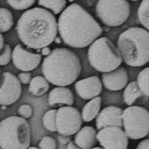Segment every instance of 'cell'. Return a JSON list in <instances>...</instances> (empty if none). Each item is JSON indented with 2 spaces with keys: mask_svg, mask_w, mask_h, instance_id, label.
Listing matches in <instances>:
<instances>
[{
  "mask_svg": "<svg viewBox=\"0 0 149 149\" xmlns=\"http://www.w3.org/2000/svg\"><path fill=\"white\" fill-rule=\"evenodd\" d=\"M60 37L65 44L83 49L102 34V28L93 16L78 4L73 3L61 13L58 21Z\"/></svg>",
  "mask_w": 149,
  "mask_h": 149,
  "instance_id": "obj_1",
  "label": "cell"
},
{
  "mask_svg": "<svg viewBox=\"0 0 149 149\" xmlns=\"http://www.w3.org/2000/svg\"><path fill=\"white\" fill-rule=\"evenodd\" d=\"M17 31L21 42L31 49H41L54 41L58 33L54 14L42 8L28 9L20 16Z\"/></svg>",
  "mask_w": 149,
  "mask_h": 149,
  "instance_id": "obj_2",
  "label": "cell"
},
{
  "mask_svg": "<svg viewBox=\"0 0 149 149\" xmlns=\"http://www.w3.org/2000/svg\"><path fill=\"white\" fill-rule=\"evenodd\" d=\"M81 72L79 57L67 48H55L43 59L42 73L49 83L67 86L74 83Z\"/></svg>",
  "mask_w": 149,
  "mask_h": 149,
  "instance_id": "obj_3",
  "label": "cell"
},
{
  "mask_svg": "<svg viewBox=\"0 0 149 149\" xmlns=\"http://www.w3.org/2000/svg\"><path fill=\"white\" fill-rule=\"evenodd\" d=\"M117 46L122 61L129 66L139 67L149 62V31L131 27L119 36Z\"/></svg>",
  "mask_w": 149,
  "mask_h": 149,
  "instance_id": "obj_4",
  "label": "cell"
},
{
  "mask_svg": "<svg viewBox=\"0 0 149 149\" xmlns=\"http://www.w3.org/2000/svg\"><path fill=\"white\" fill-rule=\"evenodd\" d=\"M31 127L22 116H10L0 122V148H29Z\"/></svg>",
  "mask_w": 149,
  "mask_h": 149,
  "instance_id": "obj_5",
  "label": "cell"
},
{
  "mask_svg": "<svg viewBox=\"0 0 149 149\" xmlns=\"http://www.w3.org/2000/svg\"><path fill=\"white\" fill-rule=\"evenodd\" d=\"M89 62L100 72L112 71L121 66L122 58L118 46L107 37H98L88 49Z\"/></svg>",
  "mask_w": 149,
  "mask_h": 149,
  "instance_id": "obj_6",
  "label": "cell"
},
{
  "mask_svg": "<svg viewBox=\"0 0 149 149\" xmlns=\"http://www.w3.org/2000/svg\"><path fill=\"white\" fill-rule=\"evenodd\" d=\"M130 6L127 0H98L95 6L98 18L109 27H118L127 21Z\"/></svg>",
  "mask_w": 149,
  "mask_h": 149,
  "instance_id": "obj_7",
  "label": "cell"
},
{
  "mask_svg": "<svg viewBox=\"0 0 149 149\" xmlns=\"http://www.w3.org/2000/svg\"><path fill=\"white\" fill-rule=\"evenodd\" d=\"M122 124L128 139H142L149 134V112L144 107L130 105L122 111Z\"/></svg>",
  "mask_w": 149,
  "mask_h": 149,
  "instance_id": "obj_8",
  "label": "cell"
},
{
  "mask_svg": "<svg viewBox=\"0 0 149 149\" xmlns=\"http://www.w3.org/2000/svg\"><path fill=\"white\" fill-rule=\"evenodd\" d=\"M81 114L72 106L61 107L56 112V128L59 134L72 136L82 126Z\"/></svg>",
  "mask_w": 149,
  "mask_h": 149,
  "instance_id": "obj_9",
  "label": "cell"
},
{
  "mask_svg": "<svg viewBox=\"0 0 149 149\" xmlns=\"http://www.w3.org/2000/svg\"><path fill=\"white\" fill-rule=\"evenodd\" d=\"M22 86L18 78L9 72L0 75V105L9 106L19 99Z\"/></svg>",
  "mask_w": 149,
  "mask_h": 149,
  "instance_id": "obj_10",
  "label": "cell"
},
{
  "mask_svg": "<svg viewBox=\"0 0 149 149\" xmlns=\"http://www.w3.org/2000/svg\"><path fill=\"white\" fill-rule=\"evenodd\" d=\"M96 137L103 148L126 149L128 146V137L120 127L110 126L100 129L96 134Z\"/></svg>",
  "mask_w": 149,
  "mask_h": 149,
  "instance_id": "obj_11",
  "label": "cell"
},
{
  "mask_svg": "<svg viewBox=\"0 0 149 149\" xmlns=\"http://www.w3.org/2000/svg\"><path fill=\"white\" fill-rule=\"evenodd\" d=\"M42 61V54L26 49L19 43L12 51L13 64L17 70L22 72H30L35 70Z\"/></svg>",
  "mask_w": 149,
  "mask_h": 149,
  "instance_id": "obj_12",
  "label": "cell"
},
{
  "mask_svg": "<svg viewBox=\"0 0 149 149\" xmlns=\"http://www.w3.org/2000/svg\"><path fill=\"white\" fill-rule=\"evenodd\" d=\"M77 94L84 100H90L98 96L102 91V84L98 76H92L74 84Z\"/></svg>",
  "mask_w": 149,
  "mask_h": 149,
  "instance_id": "obj_13",
  "label": "cell"
},
{
  "mask_svg": "<svg viewBox=\"0 0 149 149\" xmlns=\"http://www.w3.org/2000/svg\"><path fill=\"white\" fill-rule=\"evenodd\" d=\"M128 79L127 70L120 66L114 70L103 72L102 75L104 86L110 91H117L125 88L128 83Z\"/></svg>",
  "mask_w": 149,
  "mask_h": 149,
  "instance_id": "obj_14",
  "label": "cell"
},
{
  "mask_svg": "<svg viewBox=\"0 0 149 149\" xmlns=\"http://www.w3.org/2000/svg\"><path fill=\"white\" fill-rule=\"evenodd\" d=\"M122 111L120 107L110 106L104 108L96 116L95 125L98 130L110 126L123 127Z\"/></svg>",
  "mask_w": 149,
  "mask_h": 149,
  "instance_id": "obj_15",
  "label": "cell"
},
{
  "mask_svg": "<svg viewBox=\"0 0 149 149\" xmlns=\"http://www.w3.org/2000/svg\"><path fill=\"white\" fill-rule=\"evenodd\" d=\"M74 102V97L70 88L66 86H58L49 94V104L51 107L59 106H72Z\"/></svg>",
  "mask_w": 149,
  "mask_h": 149,
  "instance_id": "obj_16",
  "label": "cell"
},
{
  "mask_svg": "<svg viewBox=\"0 0 149 149\" xmlns=\"http://www.w3.org/2000/svg\"><path fill=\"white\" fill-rule=\"evenodd\" d=\"M96 134L95 128L91 126H84L75 134L74 142L79 148H93L98 142Z\"/></svg>",
  "mask_w": 149,
  "mask_h": 149,
  "instance_id": "obj_17",
  "label": "cell"
},
{
  "mask_svg": "<svg viewBox=\"0 0 149 149\" xmlns=\"http://www.w3.org/2000/svg\"><path fill=\"white\" fill-rule=\"evenodd\" d=\"M102 98L99 96L90 99L89 102L84 105L82 109L81 117L82 120L84 122H90L96 118L101 109Z\"/></svg>",
  "mask_w": 149,
  "mask_h": 149,
  "instance_id": "obj_18",
  "label": "cell"
},
{
  "mask_svg": "<svg viewBox=\"0 0 149 149\" xmlns=\"http://www.w3.org/2000/svg\"><path fill=\"white\" fill-rule=\"evenodd\" d=\"M49 90V81L46 78L41 75H37L31 78L29 83V91L34 96H40L47 93Z\"/></svg>",
  "mask_w": 149,
  "mask_h": 149,
  "instance_id": "obj_19",
  "label": "cell"
},
{
  "mask_svg": "<svg viewBox=\"0 0 149 149\" xmlns=\"http://www.w3.org/2000/svg\"><path fill=\"white\" fill-rule=\"evenodd\" d=\"M123 93L124 102L127 106L132 105L137 98L142 95V93L138 85L137 81H132L127 84Z\"/></svg>",
  "mask_w": 149,
  "mask_h": 149,
  "instance_id": "obj_20",
  "label": "cell"
},
{
  "mask_svg": "<svg viewBox=\"0 0 149 149\" xmlns=\"http://www.w3.org/2000/svg\"><path fill=\"white\" fill-rule=\"evenodd\" d=\"M38 5L57 15L66 8V0H38Z\"/></svg>",
  "mask_w": 149,
  "mask_h": 149,
  "instance_id": "obj_21",
  "label": "cell"
},
{
  "mask_svg": "<svg viewBox=\"0 0 149 149\" xmlns=\"http://www.w3.org/2000/svg\"><path fill=\"white\" fill-rule=\"evenodd\" d=\"M13 25L14 17L11 12L5 8H0V32H7Z\"/></svg>",
  "mask_w": 149,
  "mask_h": 149,
  "instance_id": "obj_22",
  "label": "cell"
},
{
  "mask_svg": "<svg viewBox=\"0 0 149 149\" xmlns=\"http://www.w3.org/2000/svg\"><path fill=\"white\" fill-rule=\"evenodd\" d=\"M137 17L141 25L149 31V0H142L138 8Z\"/></svg>",
  "mask_w": 149,
  "mask_h": 149,
  "instance_id": "obj_23",
  "label": "cell"
},
{
  "mask_svg": "<svg viewBox=\"0 0 149 149\" xmlns=\"http://www.w3.org/2000/svg\"><path fill=\"white\" fill-rule=\"evenodd\" d=\"M136 81L142 94L149 97V66L143 69L139 73Z\"/></svg>",
  "mask_w": 149,
  "mask_h": 149,
  "instance_id": "obj_24",
  "label": "cell"
},
{
  "mask_svg": "<svg viewBox=\"0 0 149 149\" xmlns=\"http://www.w3.org/2000/svg\"><path fill=\"white\" fill-rule=\"evenodd\" d=\"M56 110H50L47 111L42 117L43 127L49 131L55 132L56 128Z\"/></svg>",
  "mask_w": 149,
  "mask_h": 149,
  "instance_id": "obj_25",
  "label": "cell"
},
{
  "mask_svg": "<svg viewBox=\"0 0 149 149\" xmlns=\"http://www.w3.org/2000/svg\"><path fill=\"white\" fill-rule=\"evenodd\" d=\"M36 0H6L12 8L17 10H27L34 4Z\"/></svg>",
  "mask_w": 149,
  "mask_h": 149,
  "instance_id": "obj_26",
  "label": "cell"
},
{
  "mask_svg": "<svg viewBox=\"0 0 149 149\" xmlns=\"http://www.w3.org/2000/svg\"><path fill=\"white\" fill-rule=\"evenodd\" d=\"M12 59V50L9 45L5 44L0 50V66L8 64Z\"/></svg>",
  "mask_w": 149,
  "mask_h": 149,
  "instance_id": "obj_27",
  "label": "cell"
},
{
  "mask_svg": "<svg viewBox=\"0 0 149 149\" xmlns=\"http://www.w3.org/2000/svg\"><path fill=\"white\" fill-rule=\"evenodd\" d=\"M38 148L42 149H54L57 148L56 140L51 136L42 138L38 145Z\"/></svg>",
  "mask_w": 149,
  "mask_h": 149,
  "instance_id": "obj_28",
  "label": "cell"
},
{
  "mask_svg": "<svg viewBox=\"0 0 149 149\" xmlns=\"http://www.w3.org/2000/svg\"><path fill=\"white\" fill-rule=\"evenodd\" d=\"M18 114L25 119H29L33 115V109L29 104H22L18 108Z\"/></svg>",
  "mask_w": 149,
  "mask_h": 149,
  "instance_id": "obj_29",
  "label": "cell"
},
{
  "mask_svg": "<svg viewBox=\"0 0 149 149\" xmlns=\"http://www.w3.org/2000/svg\"><path fill=\"white\" fill-rule=\"evenodd\" d=\"M18 79L22 84H28L31 80V74L29 72H23L18 74Z\"/></svg>",
  "mask_w": 149,
  "mask_h": 149,
  "instance_id": "obj_30",
  "label": "cell"
},
{
  "mask_svg": "<svg viewBox=\"0 0 149 149\" xmlns=\"http://www.w3.org/2000/svg\"><path fill=\"white\" fill-rule=\"evenodd\" d=\"M58 140L61 145H67L71 141V138H70V136L60 134L58 136Z\"/></svg>",
  "mask_w": 149,
  "mask_h": 149,
  "instance_id": "obj_31",
  "label": "cell"
},
{
  "mask_svg": "<svg viewBox=\"0 0 149 149\" xmlns=\"http://www.w3.org/2000/svg\"><path fill=\"white\" fill-rule=\"evenodd\" d=\"M136 148L138 149H146L149 148V139H146L142 140L138 144Z\"/></svg>",
  "mask_w": 149,
  "mask_h": 149,
  "instance_id": "obj_32",
  "label": "cell"
},
{
  "mask_svg": "<svg viewBox=\"0 0 149 149\" xmlns=\"http://www.w3.org/2000/svg\"><path fill=\"white\" fill-rule=\"evenodd\" d=\"M41 50V54L43 56H48L50 53H51V49L49 46H45V47L42 48Z\"/></svg>",
  "mask_w": 149,
  "mask_h": 149,
  "instance_id": "obj_33",
  "label": "cell"
},
{
  "mask_svg": "<svg viewBox=\"0 0 149 149\" xmlns=\"http://www.w3.org/2000/svg\"><path fill=\"white\" fill-rule=\"evenodd\" d=\"M66 148H68V149H70V148L78 149V148H78V146L75 144V142L70 141V142H69L67 145H66Z\"/></svg>",
  "mask_w": 149,
  "mask_h": 149,
  "instance_id": "obj_34",
  "label": "cell"
},
{
  "mask_svg": "<svg viewBox=\"0 0 149 149\" xmlns=\"http://www.w3.org/2000/svg\"><path fill=\"white\" fill-rule=\"evenodd\" d=\"M5 45V41H4V37L0 32V50L2 49V47Z\"/></svg>",
  "mask_w": 149,
  "mask_h": 149,
  "instance_id": "obj_35",
  "label": "cell"
},
{
  "mask_svg": "<svg viewBox=\"0 0 149 149\" xmlns=\"http://www.w3.org/2000/svg\"><path fill=\"white\" fill-rule=\"evenodd\" d=\"M54 40H55L56 42H59L60 43V42H61V40H62V39H61V37H57V38H55Z\"/></svg>",
  "mask_w": 149,
  "mask_h": 149,
  "instance_id": "obj_36",
  "label": "cell"
},
{
  "mask_svg": "<svg viewBox=\"0 0 149 149\" xmlns=\"http://www.w3.org/2000/svg\"><path fill=\"white\" fill-rule=\"evenodd\" d=\"M29 148L30 149H37V148H39L38 147H29Z\"/></svg>",
  "mask_w": 149,
  "mask_h": 149,
  "instance_id": "obj_37",
  "label": "cell"
},
{
  "mask_svg": "<svg viewBox=\"0 0 149 149\" xmlns=\"http://www.w3.org/2000/svg\"><path fill=\"white\" fill-rule=\"evenodd\" d=\"M93 148H95V149H101V148H102V147H93Z\"/></svg>",
  "mask_w": 149,
  "mask_h": 149,
  "instance_id": "obj_38",
  "label": "cell"
},
{
  "mask_svg": "<svg viewBox=\"0 0 149 149\" xmlns=\"http://www.w3.org/2000/svg\"><path fill=\"white\" fill-rule=\"evenodd\" d=\"M69 2H73V1H74V0H68Z\"/></svg>",
  "mask_w": 149,
  "mask_h": 149,
  "instance_id": "obj_39",
  "label": "cell"
},
{
  "mask_svg": "<svg viewBox=\"0 0 149 149\" xmlns=\"http://www.w3.org/2000/svg\"><path fill=\"white\" fill-rule=\"evenodd\" d=\"M130 1H134V2H136V1H139V0H130Z\"/></svg>",
  "mask_w": 149,
  "mask_h": 149,
  "instance_id": "obj_40",
  "label": "cell"
},
{
  "mask_svg": "<svg viewBox=\"0 0 149 149\" xmlns=\"http://www.w3.org/2000/svg\"><path fill=\"white\" fill-rule=\"evenodd\" d=\"M0 75H1V70H0Z\"/></svg>",
  "mask_w": 149,
  "mask_h": 149,
  "instance_id": "obj_41",
  "label": "cell"
}]
</instances>
